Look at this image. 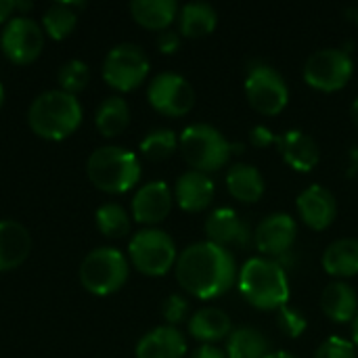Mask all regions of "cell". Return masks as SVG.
Segmentation results:
<instances>
[{"label":"cell","mask_w":358,"mask_h":358,"mask_svg":"<svg viewBox=\"0 0 358 358\" xmlns=\"http://www.w3.org/2000/svg\"><path fill=\"white\" fill-rule=\"evenodd\" d=\"M94 124L103 136H117L130 124V107L122 96H107L94 115Z\"/></svg>","instance_id":"29"},{"label":"cell","mask_w":358,"mask_h":358,"mask_svg":"<svg viewBox=\"0 0 358 358\" xmlns=\"http://www.w3.org/2000/svg\"><path fill=\"white\" fill-rule=\"evenodd\" d=\"M174 275L189 296L197 300H216L237 285L239 266L231 250L206 239L187 245L178 254Z\"/></svg>","instance_id":"1"},{"label":"cell","mask_w":358,"mask_h":358,"mask_svg":"<svg viewBox=\"0 0 358 358\" xmlns=\"http://www.w3.org/2000/svg\"><path fill=\"white\" fill-rule=\"evenodd\" d=\"M2 101H4V88H2V84H0V107H2Z\"/></svg>","instance_id":"46"},{"label":"cell","mask_w":358,"mask_h":358,"mask_svg":"<svg viewBox=\"0 0 358 358\" xmlns=\"http://www.w3.org/2000/svg\"><path fill=\"white\" fill-rule=\"evenodd\" d=\"M178 2L176 0H132L130 13L132 19L147 27V29H170L174 19L178 17Z\"/></svg>","instance_id":"25"},{"label":"cell","mask_w":358,"mask_h":358,"mask_svg":"<svg viewBox=\"0 0 358 358\" xmlns=\"http://www.w3.org/2000/svg\"><path fill=\"white\" fill-rule=\"evenodd\" d=\"M296 210L306 227L313 231H325L338 216V199L327 187L310 185L298 195Z\"/></svg>","instance_id":"15"},{"label":"cell","mask_w":358,"mask_h":358,"mask_svg":"<svg viewBox=\"0 0 358 358\" xmlns=\"http://www.w3.org/2000/svg\"><path fill=\"white\" fill-rule=\"evenodd\" d=\"M264 358H300V357H296V355H292V352H287V350H273L271 355H266Z\"/></svg>","instance_id":"41"},{"label":"cell","mask_w":358,"mask_h":358,"mask_svg":"<svg viewBox=\"0 0 358 358\" xmlns=\"http://www.w3.org/2000/svg\"><path fill=\"white\" fill-rule=\"evenodd\" d=\"M227 358H264L271 355V342L268 338L250 325L233 329V334L227 338Z\"/></svg>","instance_id":"27"},{"label":"cell","mask_w":358,"mask_h":358,"mask_svg":"<svg viewBox=\"0 0 358 358\" xmlns=\"http://www.w3.org/2000/svg\"><path fill=\"white\" fill-rule=\"evenodd\" d=\"M216 187L210 174L197 172V170H187L176 178L174 185V199L180 210L189 214H199L208 210L214 201Z\"/></svg>","instance_id":"17"},{"label":"cell","mask_w":358,"mask_h":358,"mask_svg":"<svg viewBox=\"0 0 358 358\" xmlns=\"http://www.w3.org/2000/svg\"><path fill=\"white\" fill-rule=\"evenodd\" d=\"M128 256L132 266L147 277H162L174 268L178 250L174 239L162 229H143L134 233L128 243Z\"/></svg>","instance_id":"7"},{"label":"cell","mask_w":358,"mask_h":358,"mask_svg":"<svg viewBox=\"0 0 358 358\" xmlns=\"http://www.w3.org/2000/svg\"><path fill=\"white\" fill-rule=\"evenodd\" d=\"M348 176L355 178L358 176V147L350 151V164H348Z\"/></svg>","instance_id":"40"},{"label":"cell","mask_w":358,"mask_h":358,"mask_svg":"<svg viewBox=\"0 0 358 358\" xmlns=\"http://www.w3.org/2000/svg\"><path fill=\"white\" fill-rule=\"evenodd\" d=\"M277 138L279 136L268 126H262V124H258L250 130V143L256 149H268V147L277 145Z\"/></svg>","instance_id":"36"},{"label":"cell","mask_w":358,"mask_h":358,"mask_svg":"<svg viewBox=\"0 0 358 358\" xmlns=\"http://www.w3.org/2000/svg\"><path fill=\"white\" fill-rule=\"evenodd\" d=\"M178 147L191 170L212 174L224 168L231 159V141L210 124H191L178 136Z\"/></svg>","instance_id":"5"},{"label":"cell","mask_w":358,"mask_h":358,"mask_svg":"<svg viewBox=\"0 0 358 358\" xmlns=\"http://www.w3.org/2000/svg\"><path fill=\"white\" fill-rule=\"evenodd\" d=\"M147 99L157 113L166 117H180L193 109L195 90L185 76L174 71H162L151 80L147 88Z\"/></svg>","instance_id":"11"},{"label":"cell","mask_w":358,"mask_h":358,"mask_svg":"<svg viewBox=\"0 0 358 358\" xmlns=\"http://www.w3.org/2000/svg\"><path fill=\"white\" fill-rule=\"evenodd\" d=\"M321 310L334 323H352L358 315L357 289L346 281H331L321 294Z\"/></svg>","instance_id":"22"},{"label":"cell","mask_w":358,"mask_h":358,"mask_svg":"<svg viewBox=\"0 0 358 358\" xmlns=\"http://www.w3.org/2000/svg\"><path fill=\"white\" fill-rule=\"evenodd\" d=\"M31 252L29 231L15 220H0V273L21 266Z\"/></svg>","instance_id":"20"},{"label":"cell","mask_w":358,"mask_h":358,"mask_svg":"<svg viewBox=\"0 0 358 358\" xmlns=\"http://www.w3.org/2000/svg\"><path fill=\"white\" fill-rule=\"evenodd\" d=\"M162 315L166 319L168 325L176 327L180 325L182 321H187L189 317V300L180 294H172L164 300V306H162Z\"/></svg>","instance_id":"35"},{"label":"cell","mask_w":358,"mask_h":358,"mask_svg":"<svg viewBox=\"0 0 358 358\" xmlns=\"http://www.w3.org/2000/svg\"><path fill=\"white\" fill-rule=\"evenodd\" d=\"M227 191L241 203H256L266 189L262 172L252 164H233L224 176Z\"/></svg>","instance_id":"23"},{"label":"cell","mask_w":358,"mask_h":358,"mask_svg":"<svg viewBox=\"0 0 358 358\" xmlns=\"http://www.w3.org/2000/svg\"><path fill=\"white\" fill-rule=\"evenodd\" d=\"M357 355L358 350L350 340H344L340 336H331L319 344L313 358H357Z\"/></svg>","instance_id":"33"},{"label":"cell","mask_w":358,"mask_h":358,"mask_svg":"<svg viewBox=\"0 0 358 358\" xmlns=\"http://www.w3.org/2000/svg\"><path fill=\"white\" fill-rule=\"evenodd\" d=\"M296 237H298V224L285 212L268 214L254 229V245H256V250L264 258H273V260H279V262L292 252V248L296 243Z\"/></svg>","instance_id":"13"},{"label":"cell","mask_w":358,"mask_h":358,"mask_svg":"<svg viewBox=\"0 0 358 358\" xmlns=\"http://www.w3.org/2000/svg\"><path fill=\"white\" fill-rule=\"evenodd\" d=\"M82 6H84V2H55V4H50L42 15L44 34H48V38H52V40L67 38L78 25L76 8H82Z\"/></svg>","instance_id":"28"},{"label":"cell","mask_w":358,"mask_h":358,"mask_svg":"<svg viewBox=\"0 0 358 358\" xmlns=\"http://www.w3.org/2000/svg\"><path fill=\"white\" fill-rule=\"evenodd\" d=\"M279 153L283 162L296 172H310L321 162L319 143L304 130L292 128L277 138Z\"/></svg>","instance_id":"18"},{"label":"cell","mask_w":358,"mask_h":358,"mask_svg":"<svg viewBox=\"0 0 358 358\" xmlns=\"http://www.w3.org/2000/svg\"><path fill=\"white\" fill-rule=\"evenodd\" d=\"M187 338L178 327L162 325L147 331L136 344V358H185Z\"/></svg>","instance_id":"19"},{"label":"cell","mask_w":358,"mask_h":358,"mask_svg":"<svg viewBox=\"0 0 358 358\" xmlns=\"http://www.w3.org/2000/svg\"><path fill=\"white\" fill-rule=\"evenodd\" d=\"M355 73V61L346 48H319L304 63V82L321 92L342 90Z\"/></svg>","instance_id":"8"},{"label":"cell","mask_w":358,"mask_h":358,"mask_svg":"<svg viewBox=\"0 0 358 358\" xmlns=\"http://www.w3.org/2000/svg\"><path fill=\"white\" fill-rule=\"evenodd\" d=\"M348 15H352V21H358V8H348Z\"/></svg>","instance_id":"45"},{"label":"cell","mask_w":358,"mask_h":358,"mask_svg":"<svg viewBox=\"0 0 358 358\" xmlns=\"http://www.w3.org/2000/svg\"><path fill=\"white\" fill-rule=\"evenodd\" d=\"M59 84H61V90L69 92V94H76L80 90L86 88L88 80H90V69L84 61L80 59H69L61 65L59 69Z\"/></svg>","instance_id":"32"},{"label":"cell","mask_w":358,"mask_h":358,"mask_svg":"<svg viewBox=\"0 0 358 358\" xmlns=\"http://www.w3.org/2000/svg\"><path fill=\"white\" fill-rule=\"evenodd\" d=\"M17 8H19V10H29V8H31V2H17V0H15V10H17Z\"/></svg>","instance_id":"44"},{"label":"cell","mask_w":358,"mask_h":358,"mask_svg":"<svg viewBox=\"0 0 358 358\" xmlns=\"http://www.w3.org/2000/svg\"><path fill=\"white\" fill-rule=\"evenodd\" d=\"M130 262L117 248H96L80 264V283L94 296H109L128 281Z\"/></svg>","instance_id":"6"},{"label":"cell","mask_w":358,"mask_h":358,"mask_svg":"<svg viewBox=\"0 0 358 358\" xmlns=\"http://www.w3.org/2000/svg\"><path fill=\"white\" fill-rule=\"evenodd\" d=\"M243 88L250 105L262 115H277L289 103V86L285 78L279 69L266 63H256L248 67Z\"/></svg>","instance_id":"9"},{"label":"cell","mask_w":358,"mask_h":358,"mask_svg":"<svg viewBox=\"0 0 358 358\" xmlns=\"http://www.w3.org/2000/svg\"><path fill=\"white\" fill-rule=\"evenodd\" d=\"M178 34L187 38L210 36L218 25V13L208 2H187L178 10Z\"/></svg>","instance_id":"26"},{"label":"cell","mask_w":358,"mask_h":358,"mask_svg":"<svg viewBox=\"0 0 358 358\" xmlns=\"http://www.w3.org/2000/svg\"><path fill=\"white\" fill-rule=\"evenodd\" d=\"M86 172L90 182L99 191L120 195L130 191L141 180V162L130 149L107 145L90 153L86 162Z\"/></svg>","instance_id":"4"},{"label":"cell","mask_w":358,"mask_h":358,"mask_svg":"<svg viewBox=\"0 0 358 358\" xmlns=\"http://www.w3.org/2000/svg\"><path fill=\"white\" fill-rule=\"evenodd\" d=\"M2 52L15 65H27L38 59L44 46V29L29 17H10L0 36Z\"/></svg>","instance_id":"12"},{"label":"cell","mask_w":358,"mask_h":358,"mask_svg":"<svg viewBox=\"0 0 358 358\" xmlns=\"http://www.w3.org/2000/svg\"><path fill=\"white\" fill-rule=\"evenodd\" d=\"M155 44H157V48H159L164 55H172V52H176L178 46H180V34L174 31V29H164V31L157 34Z\"/></svg>","instance_id":"37"},{"label":"cell","mask_w":358,"mask_h":358,"mask_svg":"<svg viewBox=\"0 0 358 358\" xmlns=\"http://www.w3.org/2000/svg\"><path fill=\"white\" fill-rule=\"evenodd\" d=\"M241 298L258 310H279L287 306L292 287L285 266L279 260L256 256L243 262L237 277Z\"/></svg>","instance_id":"2"},{"label":"cell","mask_w":358,"mask_h":358,"mask_svg":"<svg viewBox=\"0 0 358 358\" xmlns=\"http://www.w3.org/2000/svg\"><path fill=\"white\" fill-rule=\"evenodd\" d=\"M321 264L327 275L344 281L348 277L358 275V239L357 237H342L327 245Z\"/></svg>","instance_id":"24"},{"label":"cell","mask_w":358,"mask_h":358,"mask_svg":"<svg viewBox=\"0 0 358 358\" xmlns=\"http://www.w3.org/2000/svg\"><path fill=\"white\" fill-rule=\"evenodd\" d=\"M174 203V193L164 180H151L143 185L132 197V218L149 229L168 218Z\"/></svg>","instance_id":"16"},{"label":"cell","mask_w":358,"mask_h":358,"mask_svg":"<svg viewBox=\"0 0 358 358\" xmlns=\"http://www.w3.org/2000/svg\"><path fill=\"white\" fill-rule=\"evenodd\" d=\"M189 334L201 344H216L233 334L231 317L216 306H203L189 319Z\"/></svg>","instance_id":"21"},{"label":"cell","mask_w":358,"mask_h":358,"mask_svg":"<svg viewBox=\"0 0 358 358\" xmlns=\"http://www.w3.org/2000/svg\"><path fill=\"white\" fill-rule=\"evenodd\" d=\"M206 235L208 241L220 245V248H248L254 243V231L250 224L231 208H218L212 210L206 218Z\"/></svg>","instance_id":"14"},{"label":"cell","mask_w":358,"mask_h":358,"mask_svg":"<svg viewBox=\"0 0 358 358\" xmlns=\"http://www.w3.org/2000/svg\"><path fill=\"white\" fill-rule=\"evenodd\" d=\"M149 67L151 63L143 46L122 42L107 52L103 61V78L111 88L128 92L145 82V78L149 76Z\"/></svg>","instance_id":"10"},{"label":"cell","mask_w":358,"mask_h":358,"mask_svg":"<svg viewBox=\"0 0 358 358\" xmlns=\"http://www.w3.org/2000/svg\"><path fill=\"white\" fill-rule=\"evenodd\" d=\"M94 218L99 231L109 239H122L130 233V216L120 203H103Z\"/></svg>","instance_id":"30"},{"label":"cell","mask_w":358,"mask_h":358,"mask_svg":"<svg viewBox=\"0 0 358 358\" xmlns=\"http://www.w3.org/2000/svg\"><path fill=\"white\" fill-rule=\"evenodd\" d=\"M352 344H355V348L358 350V315L357 319L352 321Z\"/></svg>","instance_id":"43"},{"label":"cell","mask_w":358,"mask_h":358,"mask_svg":"<svg viewBox=\"0 0 358 358\" xmlns=\"http://www.w3.org/2000/svg\"><path fill=\"white\" fill-rule=\"evenodd\" d=\"M27 122L40 138L63 141L82 124V105L76 94L65 90H46L29 105Z\"/></svg>","instance_id":"3"},{"label":"cell","mask_w":358,"mask_h":358,"mask_svg":"<svg viewBox=\"0 0 358 358\" xmlns=\"http://www.w3.org/2000/svg\"><path fill=\"white\" fill-rule=\"evenodd\" d=\"M189 358H227V352L218 348L216 344H201L191 352Z\"/></svg>","instance_id":"38"},{"label":"cell","mask_w":358,"mask_h":358,"mask_svg":"<svg viewBox=\"0 0 358 358\" xmlns=\"http://www.w3.org/2000/svg\"><path fill=\"white\" fill-rule=\"evenodd\" d=\"M13 10H15V0H0V23L6 21Z\"/></svg>","instance_id":"39"},{"label":"cell","mask_w":358,"mask_h":358,"mask_svg":"<svg viewBox=\"0 0 358 358\" xmlns=\"http://www.w3.org/2000/svg\"><path fill=\"white\" fill-rule=\"evenodd\" d=\"M277 315H279V329H281L287 338H300V336L306 331V327H308L304 315H302L300 310L292 308V306L279 308Z\"/></svg>","instance_id":"34"},{"label":"cell","mask_w":358,"mask_h":358,"mask_svg":"<svg viewBox=\"0 0 358 358\" xmlns=\"http://www.w3.org/2000/svg\"><path fill=\"white\" fill-rule=\"evenodd\" d=\"M350 117H352V124L358 128V96L352 101V105H350Z\"/></svg>","instance_id":"42"},{"label":"cell","mask_w":358,"mask_h":358,"mask_svg":"<svg viewBox=\"0 0 358 358\" xmlns=\"http://www.w3.org/2000/svg\"><path fill=\"white\" fill-rule=\"evenodd\" d=\"M178 147V136L170 128H155L147 132V136L141 141V153L151 162H162L170 157Z\"/></svg>","instance_id":"31"}]
</instances>
